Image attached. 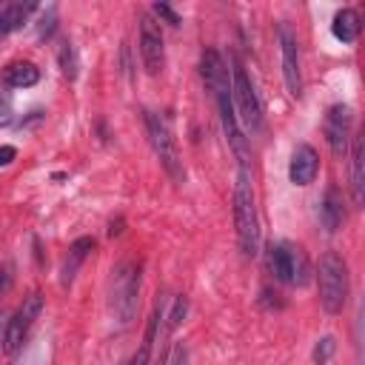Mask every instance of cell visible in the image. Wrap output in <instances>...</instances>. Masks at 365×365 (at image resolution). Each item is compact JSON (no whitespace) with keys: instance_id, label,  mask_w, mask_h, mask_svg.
I'll list each match as a JSON object with an SVG mask.
<instances>
[{"instance_id":"cell-19","label":"cell","mask_w":365,"mask_h":365,"mask_svg":"<svg viewBox=\"0 0 365 365\" xmlns=\"http://www.w3.org/2000/svg\"><path fill=\"white\" fill-rule=\"evenodd\" d=\"M359 29H362V23H359V11L351 9V6L339 9V11L334 14V20H331V34H334L339 43H356Z\"/></svg>"},{"instance_id":"cell-16","label":"cell","mask_w":365,"mask_h":365,"mask_svg":"<svg viewBox=\"0 0 365 365\" xmlns=\"http://www.w3.org/2000/svg\"><path fill=\"white\" fill-rule=\"evenodd\" d=\"M351 200H354V208H362L365 202V145H362V134L351 137Z\"/></svg>"},{"instance_id":"cell-25","label":"cell","mask_w":365,"mask_h":365,"mask_svg":"<svg viewBox=\"0 0 365 365\" xmlns=\"http://www.w3.org/2000/svg\"><path fill=\"white\" fill-rule=\"evenodd\" d=\"M14 120V103L11 94L6 91V86H0V128H6Z\"/></svg>"},{"instance_id":"cell-12","label":"cell","mask_w":365,"mask_h":365,"mask_svg":"<svg viewBox=\"0 0 365 365\" xmlns=\"http://www.w3.org/2000/svg\"><path fill=\"white\" fill-rule=\"evenodd\" d=\"M319 174V154L314 145L308 143H299L294 151H291V160H288V180L294 185H311Z\"/></svg>"},{"instance_id":"cell-22","label":"cell","mask_w":365,"mask_h":365,"mask_svg":"<svg viewBox=\"0 0 365 365\" xmlns=\"http://www.w3.org/2000/svg\"><path fill=\"white\" fill-rule=\"evenodd\" d=\"M185 311H188V299L180 294L174 302H171V308H168V314H165V331L171 334L182 319H185Z\"/></svg>"},{"instance_id":"cell-17","label":"cell","mask_w":365,"mask_h":365,"mask_svg":"<svg viewBox=\"0 0 365 365\" xmlns=\"http://www.w3.org/2000/svg\"><path fill=\"white\" fill-rule=\"evenodd\" d=\"M91 251H94V240H91V237H80V240H74V242L68 245L66 262H63V268H60V285H63V288L74 282V277H77L83 259H86Z\"/></svg>"},{"instance_id":"cell-10","label":"cell","mask_w":365,"mask_h":365,"mask_svg":"<svg viewBox=\"0 0 365 365\" xmlns=\"http://www.w3.org/2000/svg\"><path fill=\"white\" fill-rule=\"evenodd\" d=\"M277 40H279V57H282V80L291 97H302V68H299V40L297 31L288 23L277 26Z\"/></svg>"},{"instance_id":"cell-6","label":"cell","mask_w":365,"mask_h":365,"mask_svg":"<svg viewBox=\"0 0 365 365\" xmlns=\"http://www.w3.org/2000/svg\"><path fill=\"white\" fill-rule=\"evenodd\" d=\"M231 100H234L237 120L248 128V134H259L262 125H265L262 103H259V94H257L245 66L237 57H231Z\"/></svg>"},{"instance_id":"cell-1","label":"cell","mask_w":365,"mask_h":365,"mask_svg":"<svg viewBox=\"0 0 365 365\" xmlns=\"http://www.w3.org/2000/svg\"><path fill=\"white\" fill-rule=\"evenodd\" d=\"M200 77H202V86L208 88V94H211V100L217 106L228 148L237 157V168H248V140L242 137V128H240V120H237V111H234L231 74H228L225 60H222V54L217 48H202V54H200Z\"/></svg>"},{"instance_id":"cell-3","label":"cell","mask_w":365,"mask_h":365,"mask_svg":"<svg viewBox=\"0 0 365 365\" xmlns=\"http://www.w3.org/2000/svg\"><path fill=\"white\" fill-rule=\"evenodd\" d=\"M140 265L134 259H123L111 268L108 277V311L117 319L120 328H128L137 317V302H140Z\"/></svg>"},{"instance_id":"cell-21","label":"cell","mask_w":365,"mask_h":365,"mask_svg":"<svg viewBox=\"0 0 365 365\" xmlns=\"http://www.w3.org/2000/svg\"><path fill=\"white\" fill-rule=\"evenodd\" d=\"M334 354H336V339H334L331 334H322V336L314 342V351H311V362H314V365H328Z\"/></svg>"},{"instance_id":"cell-13","label":"cell","mask_w":365,"mask_h":365,"mask_svg":"<svg viewBox=\"0 0 365 365\" xmlns=\"http://www.w3.org/2000/svg\"><path fill=\"white\" fill-rule=\"evenodd\" d=\"M165 305H168V299H165V294H160V297H157V302H154V311H151V317H148V322H145V331H143L140 348L131 354V359H128L125 365H148V362H151L154 342H157L160 325H163V319H165Z\"/></svg>"},{"instance_id":"cell-8","label":"cell","mask_w":365,"mask_h":365,"mask_svg":"<svg viewBox=\"0 0 365 365\" xmlns=\"http://www.w3.org/2000/svg\"><path fill=\"white\" fill-rule=\"evenodd\" d=\"M40 314H43V297L37 291H31L29 297H23V302L17 305V311L6 319V328H3V339L0 342H3V351L9 356L23 348V342L29 339V334H31L34 322L40 319Z\"/></svg>"},{"instance_id":"cell-7","label":"cell","mask_w":365,"mask_h":365,"mask_svg":"<svg viewBox=\"0 0 365 365\" xmlns=\"http://www.w3.org/2000/svg\"><path fill=\"white\" fill-rule=\"evenodd\" d=\"M268 271L282 285H305L308 282V257L305 251L291 240H274L265 248Z\"/></svg>"},{"instance_id":"cell-20","label":"cell","mask_w":365,"mask_h":365,"mask_svg":"<svg viewBox=\"0 0 365 365\" xmlns=\"http://www.w3.org/2000/svg\"><path fill=\"white\" fill-rule=\"evenodd\" d=\"M57 66L63 71L66 80H77L80 74V54H77V46L71 40H63L60 48H57Z\"/></svg>"},{"instance_id":"cell-11","label":"cell","mask_w":365,"mask_h":365,"mask_svg":"<svg viewBox=\"0 0 365 365\" xmlns=\"http://www.w3.org/2000/svg\"><path fill=\"white\" fill-rule=\"evenodd\" d=\"M351 125H354L351 106H345V103L328 106L325 120H322V131H325V143H328V148H331L334 157H345V154H348V145H351Z\"/></svg>"},{"instance_id":"cell-5","label":"cell","mask_w":365,"mask_h":365,"mask_svg":"<svg viewBox=\"0 0 365 365\" xmlns=\"http://www.w3.org/2000/svg\"><path fill=\"white\" fill-rule=\"evenodd\" d=\"M317 285H319V305L325 314H342L351 294L348 262L336 251H325L317 262Z\"/></svg>"},{"instance_id":"cell-27","label":"cell","mask_w":365,"mask_h":365,"mask_svg":"<svg viewBox=\"0 0 365 365\" xmlns=\"http://www.w3.org/2000/svg\"><path fill=\"white\" fill-rule=\"evenodd\" d=\"M14 157H17L14 145H0V165H9V163H11Z\"/></svg>"},{"instance_id":"cell-24","label":"cell","mask_w":365,"mask_h":365,"mask_svg":"<svg viewBox=\"0 0 365 365\" xmlns=\"http://www.w3.org/2000/svg\"><path fill=\"white\" fill-rule=\"evenodd\" d=\"M54 29H57V9H54V6H48V9L43 11L40 23H37V37H40V40H51Z\"/></svg>"},{"instance_id":"cell-26","label":"cell","mask_w":365,"mask_h":365,"mask_svg":"<svg viewBox=\"0 0 365 365\" xmlns=\"http://www.w3.org/2000/svg\"><path fill=\"white\" fill-rule=\"evenodd\" d=\"M168 365H188V348L180 342V345H174V351H171V359H168Z\"/></svg>"},{"instance_id":"cell-23","label":"cell","mask_w":365,"mask_h":365,"mask_svg":"<svg viewBox=\"0 0 365 365\" xmlns=\"http://www.w3.org/2000/svg\"><path fill=\"white\" fill-rule=\"evenodd\" d=\"M151 17H154V20H165V23L174 26V29L182 26V14H180L177 9H171L168 3H154V6H151Z\"/></svg>"},{"instance_id":"cell-18","label":"cell","mask_w":365,"mask_h":365,"mask_svg":"<svg viewBox=\"0 0 365 365\" xmlns=\"http://www.w3.org/2000/svg\"><path fill=\"white\" fill-rule=\"evenodd\" d=\"M40 80V68L31 60H14L3 68V86L6 88H31Z\"/></svg>"},{"instance_id":"cell-15","label":"cell","mask_w":365,"mask_h":365,"mask_svg":"<svg viewBox=\"0 0 365 365\" xmlns=\"http://www.w3.org/2000/svg\"><path fill=\"white\" fill-rule=\"evenodd\" d=\"M40 11L37 3H20V0H0V37L23 29V23H29V17Z\"/></svg>"},{"instance_id":"cell-9","label":"cell","mask_w":365,"mask_h":365,"mask_svg":"<svg viewBox=\"0 0 365 365\" xmlns=\"http://www.w3.org/2000/svg\"><path fill=\"white\" fill-rule=\"evenodd\" d=\"M140 57H143V66L151 77L163 74V68H165V37H163V26L148 11L140 14Z\"/></svg>"},{"instance_id":"cell-2","label":"cell","mask_w":365,"mask_h":365,"mask_svg":"<svg viewBox=\"0 0 365 365\" xmlns=\"http://www.w3.org/2000/svg\"><path fill=\"white\" fill-rule=\"evenodd\" d=\"M234 228L242 257L254 259L259 254V214H257V194L248 168H237L234 177Z\"/></svg>"},{"instance_id":"cell-14","label":"cell","mask_w":365,"mask_h":365,"mask_svg":"<svg viewBox=\"0 0 365 365\" xmlns=\"http://www.w3.org/2000/svg\"><path fill=\"white\" fill-rule=\"evenodd\" d=\"M345 217L348 214H345L342 191L336 185H328L325 194H322V200H319V222H322V228L328 234H334V231H339L345 225Z\"/></svg>"},{"instance_id":"cell-4","label":"cell","mask_w":365,"mask_h":365,"mask_svg":"<svg viewBox=\"0 0 365 365\" xmlns=\"http://www.w3.org/2000/svg\"><path fill=\"white\" fill-rule=\"evenodd\" d=\"M143 123H145L148 143H151L154 157L160 160L163 171L168 174L171 182L182 185V182H185V165H182V154H180V148H177V137H174V128H171L168 117L160 114V111L145 108V111H143Z\"/></svg>"}]
</instances>
